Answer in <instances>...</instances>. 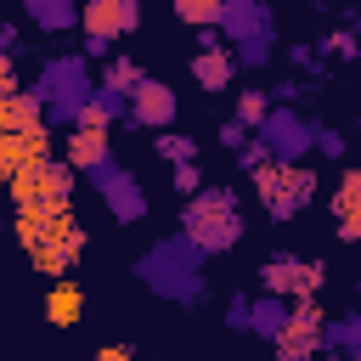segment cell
Masks as SVG:
<instances>
[{
    "label": "cell",
    "instance_id": "6da1fadb",
    "mask_svg": "<svg viewBox=\"0 0 361 361\" xmlns=\"http://www.w3.org/2000/svg\"><path fill=\"white\" fill-rule=\"evenodd\" d=\"M73 310H79V293H73V288H56V293H51V322H56V327H68V322H73Z\"/></svg>",
    "mask_w": 361,
    "mask_h": 361
},
{
    "label": "cell",
    "instance_id": "7a4b0ae2",
    "mask_svg": "<svg viewBox=\"0 0 361 361\" xmlns=\"http://www.w3.org/2000/svg\"><path fill=\"white\" fill-rule=\"evenodd\" d=\"M102 361H130V355H124V350H107V355H102Z\"/></svg>",
    "mask_w": 361,
    "mask_h": 361
}]
</instances>
